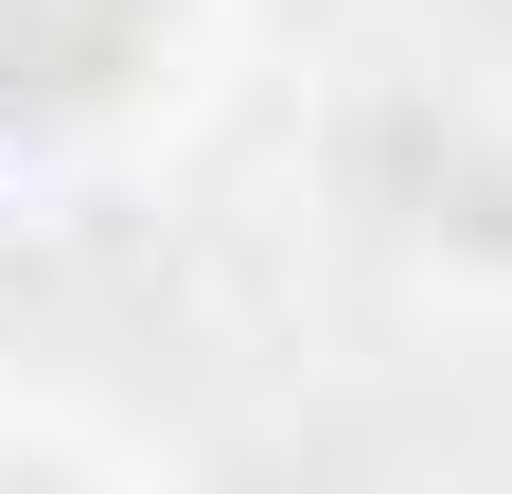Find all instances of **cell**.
Returning a JSON list of instances; mask_svg holds the SVG:
<instances>
[{
	"mask_svg": "<svg viewBox=\"0 0 512 494\" xmlns=\"http://www.w3.org/2000/svg\"><path fill=\"white\" fill-rule=\"evenodd\" d=\"M159 36V0H0V106H89L124 89Z\"/></svg>",
	"mask_w": 512,
	"mask_h": 494,
	"instance_id": "obj_1",
	"label": "cell"
}]
</instances>
